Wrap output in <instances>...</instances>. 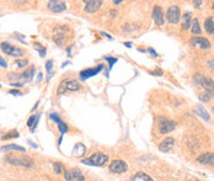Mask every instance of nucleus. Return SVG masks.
Listing matches in <instances>:
<instances>
[{
	"label": "nucleus",
	"mask_w": 214,
	"mask_h": 181,
	"mask_svg": "<svg viewBox=\"0 0 214 181\" xmlns=\"http://www.w3.org/2000/svg\"><path fill=\"white\" fill-rule=\"evenodd\" d=\"M193 82L198 86H202L206 90V92H208L212 97H214V82L211 78H207L203 74L197 73V74L193 75Z\"/></svg>",
	"instance_id": "obj_1"
},
{
	"label": "nucleus",
	"mask_w": 214,
	"mask_h": 181,
	"mask_svg": "<svg viewBox=\"0 0 214 181\" xmlns=\"http://www.w3.org/2000/svg\"><path fill=\"white\" fill-rule=\"evenodd\" d=\"M81 163L85 165H91V166H104L106 163H108V157L102 153H95L91 157L81 160Z\"/></svg>",
	"instance_id": "obj_2"
},
{
	"label": "nucleus",
	"mask_w": 214,
	"mask_h": 181,
	"mask_svg": "<svg viewBox=\"0 0 214 181\" xmlns=\"http://www.w3.org/2000/svg\"><path fill=\"white\" fill-rule=\"evenodd\" d=\"M67 32H68V27L67 26H57L53 30V41L59 46L63 47L67 40Z\"/></svg>",
	"instance_id": "obj_3"
},
{
	"label": "nucleus",
	"mask_w": 214,
	"mask_h": 181,
	"mask_svg": "<svg viewBox=\"0 0 214 181\" xmlns=\"http://www.w3.org/2000/svg\"><path fill=\"white\" fill-rule=\"evenodd\" d=\"M6 160L12 165H19V166H23V168H32L33 166V160L28 157L10 155V157L6 158Z\"/></svg>",
	"instance_id": "obj_4"
},
{
	"label": "nucleus",
	"mask_w": 214,
	"mask_h": 181,
	"mask_svg": "<svg viewBox=\"0 0 214 181\" xmlns=\"http://www.w3.org/2000/svg\"><path fill=\"white\" fill-rule=\"evenodd\" d=\"M81 89V85L76 82V80H63L58 88V94H64V92H68V91H78Z\"/></svg>",
	"instance_id": "obj_5"
},
{
	"label": "nucleus",
	"mask_w": 214,
	"mask_h": 181,
	"mask_svg": "<svg viewBox=\"0 0 214 181\" xmlns=\"http://www.w3.org/2000/svg\"><path fill=\"white\" fill-rule=\"evenodd\" d=\"M0 48H1V51H2L5 54L11 56V57H21V56H23V53H25L22 48L14 47V46L10 44L9 42H1Z\"/></svg>",
	"instance_id": "obj_6"
},
{
	"label": "nucleus",
	"mask_w": 214,
	"mask_h": 181,
	"mask_svg": "<svg viewBox=\"0 0 214 181\" xmlns=\"http://www.w3.org/2000/svg\"><path fill=\"white\" fill-rule=\"evenodd\" d=\"M166 19L170 23L175 25L180 21L181 19V10L177 5H171L169 9H167V12H166Z\"/></svg>",
	"instance_id": "obj_7"
},
{
	"label": "nucleus",
	"mask_w": 214,
	"mask_h": 181,
	"mask_svg": "<svg viewBox=\"0 0 214 181\" xmlns=\"http://www.w3.org/2000/svg\"><path fill=\"white\" fill-rule=\"evenodd\" d=\"M108 169L113 174H123V173H126L128 170V165L123 160H113V162L109 163Z\"/></svg>",
	"instance_id": "obj_8"
},
{
	"label": "nucleus",
	"mask_w": 214,
	"mask_h": 181,
	"mask_svg": "<svg viewBox=\"0 0 214 181\" xmlns=\"http://www.w3.org/2000/svg\"><path fill=\"white\" fill-rule=\"evenodd\" d=\"M64 178L67 181H85V176L83 175V173L76 169L64 170Z\"/></svg>",
	"instance_id": "obj_9"
},
{
	"label": "nucleus",
	"mask_w": 214,
	"mask_h": 181,
	"mask_svg": "<svg viewBox=\"0 0 214 181\" xmlns=\"http://www.w3.org/2000/svg\"><path fill=\"white\" fill-rule=\"evenodd\" d=\"M102 69H104V64H99L97 67H94V68H89V69L81 70L80 74H79V77H80L81 80H86V79H89V78H91V77L99 74Z\"/></svg>",
	"instance_id": "obj_10"
},
{
	"label": "nucleus",
	"mask_w": 214,
	"mask_h": 181,
	"mask_svg": "<svg viewBox=\"0 0 214 181\" xmlns=\"http://www.w3.org/2000/svg\"><path fill=\"white\" fill-rule=\"evenodd\" d=\"M190 42H191V44L193 47H200L202 49H209L211 46H212L209 40H207L204 37H192Z\"/></svg>",
	"instance_id": "obj_11"
},
{
	"label": "nucleus",
	"mask_w": 214,
	"mask_h": 181,
	"mask_svg": "<svg viewBox=\"0 0 214 181\" xmlns=\"http://www.w3.org/2000/svg\"><path fill=\"white\" fill-rule=\"evenodd\" d=\"M47 7L53 12H63L67 9V4L60 0H51L48 1Z\"/></svg>",
	"instance_id": "obj_12"
},
{
	"label": "nucleus",
	"mask_w": 214,
	"mask_h": 181,
	"mask_svg": "<svg viewBox=\"0 0 214 181\" xmlns=\"http://www.w3.org/2000/svg\"><path fill=\"white\" fill-rule=\"evenodd\" d=\"M175 128H176V123H175L174 121H170V120H165V121L160 122V124H159V131H160L161 134L170 133V132H172Z\"/></svg>",
	"instance_id": "obj_13"
},
{
	"label": "nucleus",
	"mask_w": 214,
	"mask_h": 181,
	"mask_svg": "<svg viewBox=\"0 0 214 181\" xmlns=\"http://www.w3.org/2000/svg\"><path fill=\"white\" fill-rule=\"evenodd\" d=\"M153 19L156 22L158 26H163L165 23V17H164V11L161 6H155L153 9Z\"/></svg>",
	"instance_id": "obj_14"
},
{
	"label": "nucleus",
	"mask_w": 214,
	"mask_h": 181,
	"mask_svg": "<svg viewBox=\"0 0 214 181\" xmlns=\"http://www.w3.org/2000/svg\"><path fill=\"white\" fill-rule=\"evenodd\" d=\"M196 160H197V163L201 164V165H212V164H214V154L213 153H211V152L203 153V154H201Z\"/></svg>",
	"instance_id": "obj_15"
},
{
	"label": "nucleus",
	"mask_w": 214,
	"mask_h": 181,
	"mask_svg": "<svg viewBox=\"0 0 214 181\" xmlns=\"http://www.w3.org/2000/svg\"><path fill=\"white\" fill-rule=\"evenodd\" d=\"M102 5V1L101 0H89V1H85V11L89 12V14H93V12H96Z\"/></svg>",
	"instance_id": "obj_16"
},
{
	"label": "nucleus",
	"mask_w": 214,
	"mask_h": 181,
	"mask_svg": "<svg viewBox=\"0 0 214 181\" xmlns=\"http://www.w3.org/2000/svg\"><path fill=\"white\" fill-rule=\"evenodd\" d=\"M175 145V139L172 137H167L166 139H164L160 145H159V150L163 152V153H167L172 149V147Z\"/></svg>",
	"instance_id": "obj_17"
},
{
	"label": "nucleus",
	"mask_w": 214,
	"mask_h": 181,
	"mask_svg": "<svg viewBox=\"0 0 214 181\" xmlns=\"http://www.w3.org/2000/svg\"><path fill=\"white\" fill-rule=\"evenodd\" d=\"M85 153H86V148H85L81 143L75 144V147H74V149H73V155H74L75 158H81V157L85 155Z\"/></svg>",
	"instance_id": "obj_18"
},
{
	"label": "nucleus",
	"mask_w": 214,
	"mask_h": 181,
	"mask_svg": "<svg viewBox=\"0 0 214 181\" xmlns=\"http://www.w3.org/2000/svg\"><path fill=\"white\" fill-rule=\"evenodd\" d=\"M191 25H192V15H191V12H187V14H185L183 17H182L181 28H182V30H188V28L191 27Z\"/></svg>",
	"instance_id": "obj_19"
},
{
	"label": "nucleus",
	"mask_w": 214,
	"mask_h": 181,
	"mask_svg": "<svg viewBox=\"0 0 214 181\" xmlns=\"http://www.w3.org/2000/svg\"><path fill=\"white\" fill-rule=\"evenodd\" d=\"M132 181H153V179L145 173H137L132 176Z\"/></svg>",
	"instance_id": "obj_20"
},
{
	"label": "nucleus",
	"mask_w": 214,
	"mask_h": 181,
	"mask_svg": "<svg viewBox=\"0 0 214 181\" xmlns=\"http://www.w3.org/2000/svg\"><path fill=\"white\" fill-rule=\"evenodd\" d=\"M35 75V67H31L28 70H25L22 74H20V79H25L26 82H30Z\"/></svg>",
	"instance_id": "obj_21"
},
{
	"label": "nucleus",
	"mask_w": 214,
	"mask_h": 181,
	"mask_svg": "<svg viewBox=\"0 0 214 181\" xmlns=\"http://www.w3.org/2000/svg\"><path fill=\"white\" fill-rule=\"evenodd\" d=\"M204 28L208 35H214V20L212 17H209L204 21Z\"/></svg>",
	"instance_id": "obj_22"
},
{
	"label": "nucleus",
	"mask_w": 214,
	"mask_h": 181,
	"mask_svg": "<svg viewBox=\"0 0 214 181\" xmlns=\"http://www.w3.org/2000/svg\"><path fill=\"white\" fill-rule=\"evenodd\" d=\"M1 150H20L22 153L26 152V149L23 147H20V145H16V144H9V145H4L1 147Z\"/></svg>",
	"instance_id": "obj_23"
},
{
	"label": "nucleus",
	"mask_w": 214,
	"mask_h": 181,
	"mask_svg": "<svg viewBox=\"0 0 214 181\" xmlns=\"http://www.w3.org/2000/svg\"><path fill=\"white\" fill-rule=\"evenodd\" d=\"M196 113L198 115V116H201L203 120H206V121H209V115L207 113V111L200 105V106H197V108H196Z\"/></svg>",
	"instance_id": "obj_24"
},
{
	"label": "nucleus",
	"mask_w": 214,
	"mask_h": 181,
	"mask_svg": "<svg viewBox=\"0 0 214 181\" xmlns=\"http://www.w3.org/2000/svg\"><path fill=\"white\" fill-rule=\"evenodd\" d=\"M191 27H192V33H193V35H201L202 30H201V27H200V22H198L197 19H195V20L192 21Z\"/></svg>",
	"instance_id": "obj_25"
},
{
	"label": "nucleus",
	"mask_w": 214,
	"mask_h": 181,
	"mask_svg": "<svg viewBox=\"0 0 214 181\" xmlns=\"http://www.w3.org/2000/svg\"><path fill=\"white\" fill-rule=\"evenodd\" d=\"M19 137V132L17 131H11V132H9L7 134H5V136H2V141H7V139H14V138H17Z\"/></svg>",
	"instance_id": "obj_26"
},
{
	"label": "nucleus",
	"mask_w": 214,
	"mask_h": 181,
	"mask_svg": "<svg viewBox=\"0 0 214 181\" xmlns=\"http://www.w3.org/2000/svg\"><path fill=\"white\" fill-rule=\"evenodd\" d=\"M53 168H54V173L58 174V175L64 173V168L60 163H53Z\"/></svg>",
	"instance_id": "obj_27"
},
{
	"label": "nucleus",
	"mask_w": 214,
	"mask_h": 181,
	"mask_svg": "<svg viewBox=\"0 0 214 181\" xmlns=\"http://www.w3.org/2000/svg\"><path fill=\"white\" fill-rule=\"evenodd\" d=\"M57 124H58V128H59V132H60V134H64L67 131H68V126L60 120L59 122H57Z\"/></svg>",
	"instance_id": "obj_28"
},
{
	"label": "nucleus",
	"mask_w": 214,
	"mask_h": 181,
	"mask_svg": "<svg viewBox=\"0 0 214 181\" xmlns=\"http://www.w3.org/2000/svg\"><path fill=\"white\" fill-rule=\"evenodd\" d=\"M33 47H35L37 51H39L41 57H44V56H46V48H44L43 46H41V43H33Z\"/></svg>",
	"instance_id": "obj_29"
},
{
	"label": "nucleus",
	"mask_w": 214,
	"mask_h": 181,
	"mask_svg": "<svg viewBox=\"0 0 214 181\" xmlns=\"http://www.w3.org/2000/svg\"><path fill=\"white\" fill-rule=\"evenodd\" d=\"M198 99H200L201 101H203V102H208V101L212 99V96H211L208 92H203V94H200V95H198Z\"/></svg>",
	"instance_id": "obj_30"
},
{
	"label": "nucleus",
	"mask_w": 214,
	"mask_h": 181,
	"mask_svg": "<svg viewBox=\"0 0 214 181\" xmlns=\"http://www.w3.org/2000/svg\"><path fill=\"white\" fill-rule=\"evenodd\" d=\"M15 64L19 67V68H25L27 64H28V59H17L15 62Z\"/></svg>",
	"instance_id": "obj_31"
},
{
	"label": "nucleus",
	"mask_w": 214,
	"mask_h": 181,
	"mask_svg": "<svg viewBox=\"0 0 214 181\" xmlns=\"http://www.w3.org/2000/svg\"><path fill=\"white\" fill-rule=\"evenodd\" d=\"M105 59H106L107 62H108V64H109V69H112V67L114 65V63L118 62V58H113V57H105Z\"/></svg>",
	"instance_id": "obj_32"
},
{
	"label": "nucleus",
	"mask_w": 214,
	"mask_h": 181,
	"mask_svg": "<svg viewBox=\"0 0 214 181\" xmlns=\"http://www.w3.org/2000/svg\"><path fill=\"white\" fill-rule=\"evenodd\" d=\"M36 117H37L36 115H32V116L27 120V127H31V128L33 127V124H35V122H36Z\"/></svg>",
	"instance_id": "obj_33"
},
{
	"label": "nucleus",
	"mask_w": 214,
	"mask_h": 181,
	"mask_svg": "<svg viewBox=\"0 0 214 181\" xmlns=\"http://www.w3.org/2000/svg\"><path fill=\"white\" fill-rule=\"evenodd\" d=\"M52 67H53V61H48V62H46V70L48 72V74H51V72H52Z\"/></svg>",
	"instance_id": "obj_34"
},
{
	"label": "nucleus",
	"mask_w": 214,
	"mask_h": 181,
	"mask_svg": "<svg viewBox=\"0 0 214 181\" xmlns=\"http://www.w3.org/2000/svg\"><path fill=\"white\" fill-rule=\"evenodd\" d=\"M9 94H11V95H14V96H17V95H22L21 92L19 90H16V89H11V90H9Z\"/></svg>",
	"instance_id": "obj_35"
},
{
	"label": "nucleus",
	"mask_w": 214,
	"mask_h": 181,
	"mask_svg": "<svg viewBox=\"0 0 214 181\" xmlns=\"http://www.w3.org/2000/svg\"><path fill=\"white\" fill-rule=\"evenodd\" d=\"M0 67H2V68H7V63H6V61H5L2 57H0Z\"/></svg>",
	"instance_id": "obj_36"
},
{
	"label": "nucleus",
	"mask_w": 214,
	"mask_h": 181,
	"mask_svg": "<svg viewBox=\"0 0 214 181\" xmlns=\"http://www.w3.org/2000/svg\"><path fill=\"white\" fill-rule=\"evenodd\" d=\"M11 85H12V86H15V88H22L25 84H23V83H19V82H16V83H12Z\"/></svg>",
	"instance_id": "obj_37"
},
{
	"label": "nucleus",
	"mask_w": 214,
	"mask_h": 181,
	"mask_svg": "<svg viewBox=\"0 0 214 181\" xmlns=\"http://www.w3.org/2000/svg\"><path fill=\"white\" fill-rule=\"evenodd\" d=\"M148 52H149V53H151V56H153V57H158V56H159V54H158V53H156V52H155L153 48H149V49H148Z\"/></svg>",
	"instance_id": "obj_38"
},
{
	"label": "nucleus",
	"mask_w": 214,
	"mask_h": 181,
	"mask_svg": "<svg viewBox=\"0 0 214 181\" xmlns=\"http://www.w3.org/2000/svg\"><path fill=\"white\" fill-rule=\"evenodd\" d=\"M207 64H208V68L209 69H214V61H209Z\"/></svg>",
	"instance_id": "obj_39"
},
{
	"label": "nucleus",
	"mask_w": 214,
	"mask_h": 181,
	"mask_svg": "<svg viewBox=\"0 0 214 181\" xmlns=\"http://www.w3.org/2000/svg\"><path fill=\"white\" fill-rule=\"evenodd\" d=\"M42 79H43V77H42V73H38V78H37L38 83H41V82H42Z\"/></svg>",
	"instance_id": "obj_40"
},
{
	"label": "nucleus",
	"mask_w": 214,
	"mask_h": 181,
	"mask_svg": "<svg viewBox=\"0 0 214 181\" xmlns=\"http://www.w3.org/2000/svg\"><path fill=\"white\" fill-rule=\"evenodd\" d=\"M116 15H118V12H117L116 10H111V16H113V17H114Z\"/></svg>",
	"instance_id": "obj_41"
},
{
	"label": "nucleus",
	"mask_w": 214,
	"mask_h": 181,
	"mask_svg": "<svg viewBox=\"0 0 214 181\" xmlns=\"http://www.w3.org/2000/svg\"><path fill=\"white\" fill-rule=\"evenodd\" d=\"M102 35H104L105 37H107V38H109V40H112V37H111V36H109L108 33H106V32H102Z\"/></svg>",
	"instance_id": "obj_42"
},
{
	"label": "nucleus",
	"mask_w": 214,
	"mask_h": 181,
	"mask_svg": "<svg viewBox=\"0 0 214 181\" xmlns=\"http://www.w3.org/2000/svg\"><path fill=\"white\" fill-rule=\"evenodd\" d=\"M38 105H39V101H38V102H36V105L33 106V108H32V111H35V110H36V108L38 107Z\"/></svg>",
	"instance_id": "obj_43"
},
{
	"label": "nucleus",
	"mask_w": 214,
	"mask_h": 181,
	"mask_svg": "<svg viewBox=\"0 0 214 181\" xmlns=\"http://www.w3.org/2000/svg\"><path fill=\"white\" fill-rule=\"evenodd\" d=\"M201 4H202V1H195V5H197V6H201Z\"/></svg>",
	"instance_id": "obj_44"
},
{
	"label": "nucleus",
	"mask_w": 214,
	"mask_h": 181,
	"mask_svg": "<svg viewBox=\"0 0 214 181\" xmlns=\"http://www.w3.org/2000/svg\"><path fill=\"white\" fill-rule=\"evenodd\" d=\"M124 44H126V46H127V47H129V48H130V47H132V43H130V42H126V43H124Z\"/></svg>",
	"instance_id": "obj_45"
},
{
	"label": "nucleus",
	"mask_w": 214,
	"mask_h": 181,
	"mask_svg": "<svg viewBox=\"0 0 214 181\" xmlns=\"http://www.w3.org/2000/svg\"><path fill=\"white\" fill-rule=\"evenodd\" d=\"M28 143H30V144H31V145H32V147H33V148H37V145H36V144H35V143H33V142H31V141H30V142H28Z\"/></svg>",
	"instance_id": "obj_46"
},
{
	"label": "nucleus",
	"mask_w": 214,
	"mask_h": 181,
	"mask_svg": "<svg viewBox=\"0 0 214 181\" xmlns=\"http://www.w3.org/2000/svg\"><path fill=\"white\" fill-rule=\"evenodd\" d=\"M113 2H114V4H116V5H117V4H121V2H122V0H114V1H113Z\"/></svg>",
	"instance_id": "obj_47"
},
{
	"label": "nucleus",
	"mask_w": 214,
	"mask_h": 181,
	"mask_svg": "<svg viewBox=\"0 0 214 181\" xmlns=\"http://www.w3.org/2000/svg\"><path fill=\"white\" fill-rule=\"evenodd\" d=\"M212 111H213V112H214V106H213V108H212Z\"/></svg>",
	"instance_id": "obj_48"
},
{
	"label": "nucleus",
	"mask_w": 214,
	"mask_h": 181,
	"mask_svg": "<svg viewBox=\"0 0 214 181\" xmlns=\"http://www.w3.org/2000/svg\"><path fill=\"white\" fill-rule=\"evenodd\" d=\"M213 10H214V2H213Z\"/></svg>",
	"instance_id": "obj_49"
},
{
	"label": "nucleus",
	"mask_w": 214,
	"mask_h": 181,
	"mask_svg": "<svg viewBox=\"0 0 214 181\" xmlns=\"http://www.w3.org/2000/svg\"><path fill=\"white\" fill-rule=\"evenodd\" d=\"M0 88H1V85H0Z\"/></svg>",
	"instance_id": "obj_50"
},
{
	"label": "nucleus",
	"mask_w": 214,
	"mask_h": 181,
	"mask_svg": "<svg viewBox=\"0 0 214 181\" xmlns=\"http://www.w3.org/2000/svg\"><path fill=\"white\" fill-rule=\"evenodd\" d=\"M197 181H198V180H197Z\"/></svg>",
	"instance_id": "obj_51"
}]
</instances>
